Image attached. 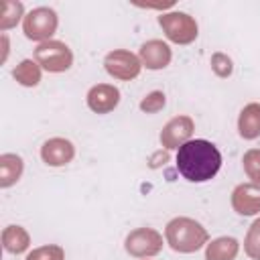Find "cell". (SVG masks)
Listing matches in <instances>:
<instances>
[{"instance_id":"obj_1","label":"cell","mask_w":260,"mask_h":260,"mask_svg":"<svg viewBox=\"0 0 260 260\" xmlns=\"http://www.w3.org/2000/svg\"><path fill=\"white\" fill-rule=\"evenodd\" d=\"M221 167V154L209 140L195 138L185 142L177 150V169L191 183H205L217 175Z\"/></svg>"},{"instance_id":"obj_2","label":"cell","mask_w":260,"mask_h":260,"mask_svg":"<svg viewBox=\"0 0 260 260\" xmlns=\"http://www.w3.org/2000/svg\"><path fill=\"white\" fill-rule=\"evenodd\" d=\"M165 238H167V244L175 252H181V254L197 252L209 240L207 230L199 221H195L191 217H175V219H171L167 223V228H165Z\"/></svg>"},{"instance_id":"obj_3","label":"cell","mask_w":260,"mask_h":260,"mask_svg":"<svg viewBox=\"0 0 260 260\" xmlns=\"http://www.w3.org/2000/svg\"><path fill=\"white\" fill-rule=\"evenodd\" d=\"M158 24L167 39L177 45H189L197 39V22L187 12H165L158 16Z\"/></svg>"},{"instance_id":"obj_4","label":"cell","mask_w":260,"mask_h":260,"mask_svg":"<svg viewBox=\"0 0 260 260\" xmlns=\"http://www.w3.org/2000/svg\"><path fill=\"white\" fill-rule=\"evenodd\" d=\"M35 61L49 73H61L73 65V53L61 41H45L35 49Z\"/></svg>"},{"instance_id":"obj_5","label":"cell","mask_w":260,"mask_h":260,"mask_svg":"<svg viewBox=\"0 0 260 260\" xmlns=\"http://www.w3.org/2000/svg\"><path fill=\"white\" fill-rule=\"evenodd\" d=\"M57 24H59V18H57V12L53 8H47V6H39L35 10H30L24 20H22V30L26 35V39L30 41H51V37L55 35L57 30Z\"/></svg>"},{"instance_id":"obj_6","label":"cell","mask_w":260,"mask_h":260,"mask_svg":"<svg viewBox=\"0 0 260 260\" xmlns=\"http://www.w3.org/2000/svg\"><path fill=\"white\" fill-rule=\"evenodd\" d=\"M124 246L134 258H150L162 250V236L152 228H138L126 236Z\"/></svg>"},{"instance_id":"obj_7","label":"cell","mask_w":260,"mask_h":260,"mask_svg":"<svg viewBox=\"0 0 260 260\" xmlns=\"http://www.w3.org/2000/svg\"><path fill=\"white\" fill-rule=\"evenodd\" d=\"M104 67L112 77L122 79V81H130V79L138 77L142 63H140V57H136L134 53H130L126 49H116V51H110L106 55Z\"/></svg>"},{"instance_id":"obj_8","label":"cell","mask_w":260,"mask_h":260,"mask_svg":"<svg viewBox=\"0 0 260 260\" xmlns=\"http://www.w3.org/2000/svg\"><path fill=\"white\" fill-rule=\"evenodd\" d=\"M193 130H195V122L189 116H175L160 130V144L167 150H173V148L179 150L185 142H189Z\"/></svg>"},{"instance_id":"obj_9","label":"cell","mask_w":260,"mask_h":260,"mask_svg":"<svg viewBox=\"0 0 260 260\" xmlns=\"http://www.w3.org/2000/svg\"><path fill=\"white\" fill-rule=\"evenodd\" d=\"M232 207L240 215H256L260 211V185L242 183L232 191Z\"/></svg>"},{"instance_id":"obj_10","label":"cell","mask_w":260,"mask_h":260,"mask_svg":"<svg viewBox=\"0 0 260 260\" xmlns=\"http://www.w3.org/2000/svg\"><path fill=\"white\" fill-rule=\"evenodd\" d=\"M75 156V146L67 138H49L41 146V158L49 167H63Z\"/></svg>"},{"instance_id":"obj_11","label":"cell","mask_w":260,"mask_h":260,"mask_svg":"<svg viewBox=\"0 0 260 260\" xmlns=\"http://www.w3.org/2000/svg\"><path fill=\"white\" fill-rule=\"evenodd\" d=\"M118 104H120V91L110 83H98L87 91V106L95 114H108Z\"/></svg>"},{"instance_id":"obj_12","label":"cell","mask_w":260,"mask_h":260,"mask_svg":"<svg viewBox=\"0 0 260 260\" xmlns=\"http://www.w3.org/2000/svg\"><path fill=\"white\" fill-rule=\"evenodd\" d=\"M171 49L167 43L158 41V39H152V41H146L142 47H140V63L146 67V69H165L169 63H171Z\"/></svg>"},{"instance_id":"obj_13","label":"cell","mask_w":260,"mask_h":260,"mask_svg":"<svg viewBox=\"0 0 260 260\" xmlns=\"http://www.w3.org/2000/svg\"><path fill=\"white\" fill-rule=\"evenodd\" d=\"M238 132L244 140H254L260 136V104L252 102L242 108L238 118Z\"/></svg>"},{"instance_id":"obj_14","label":"cell","mask_w":260,"mask_h":260,"mask_svg":"<svg viewBox=\"0 0 260 260\" xmlns=\"http://www.w3.org/2000/svg\"><path fill=\"white\" fill-rule=\"evenodd\" d=\"M240 244L232 236H221L215 238L207 244L205 248V260H234L238 256Z\"/></svg>"},{"instance_id":"obj_15","label":"cell","mask_w":260,"mask_h":260,"mask_svg":"<svg viewBox=\"0 0 260 260\" xmlns=\"http://www.w3.org/2000/svg\"><path fill=\"white\" fill-rule=\"evenodd\" d=\"M22 169H24V162L18 154H12V152L2 154L0 156V187L2 189L12 187L20 179Z\"/></svg>"},{"instance_id":"obj_16","label":"cell","mask_w":260,"mask_h":260,"mask_svg":"<svg viewBox=\"0 0 260 260\" xmlns=\"http://www.w3.org/2000/svg\"><path fill=\"white\" fill-rule=\"evenodd\" d=\"M30 244L28 232L22 225H8L2 232V246L10 254H22Z\"/></svg>"},{"instance_id":"obj_17","label":"cell","mask_w":260,"mask_h":260,"mask_svg":"<svg viewBox=\"0 0 260 260\" xmlns=\"http://www.w3.org/2000/svg\"><path fill=\"white\" fill-rule=\"evenodd\" d=\"M12 77L24 87H35L41 81V65L32 59H24L12 69Z\"/></svg>"},{"instance_id":"obj_18","label":"cell","mask_w":260,"mask_h":260,"mask_svg":"<svg viewBox=\"0 0 260 260\" xmlns=\"http://www.w3.org/2000/svg\"><path fill=\"white\" fill-rule=\"evenodd\" d=\"M22 12H24L22 2L4 0L2 6H0V30H8V28H12V26L20 20Z\"/></svg>"},{"instance_id":"obj_19","label":"cell","mask_w":260,"mask_h":260,"mask_svg":"<svg viewBox=\"0 0 260 260\" xmlns=\"http://www.w3.org/2000/svg\"><path fill=\"white\" fill-rule=\"evenodd\" d=\"M244 250L252 260H260V217L250 225L244 240Z\"/></svg>"},{"instance_id":"obj_20","label":"cell","mask_w":260,"mask_h":260,"mask_svg":"<svg viewBox=\"0 0 260 260\" xmlns=\"http://www.w3.org/2000/svg\"><path fill=\"white\" fill-rule=\"evenodd\" d=\"M242 162H244V171L252 179V183L260 185V148H250L244 154Z\"/></svg>"},{"instance_id":"obj_21","label":"cell","mask_w":260,"mask_h":260,"mask_svg":"<svg viewBox=\"0 0 260 260\" xmlns=\"http://www.w3.org/2000/svg\"><path fill=\"white\" fill-rule=\"evenodd\" d=\"M26 260H65V252L61 246L49 244V246H41V248H35L32 252H28Z\"/></svg>"},{"instance_id":"obj_22","label":"cell","mask_w":260,"mask_h":260,"mask_svg":"<svg viewBox=\"0 0 260 260\" xmlns=\"http://www.w3.org/2000/svg\"><path fill=\"white\" fill-rule=\"evenodd\" d=\"M165 104H167V95L156 89V91H150L148 95L142 98L140 110L146 112V114H156V112H160V110L165 108Z\"/></svg>"},{"instance_id":"obj_23","label":"cell","mask_w":260,"mask_h":260,"mask_svg":"<svg viewBox=\"0 0 260 260\" xmlns=\"http://www.w3.org/2000/svg\"><path fill=\"white\" fill-rule=\"evenodd\" d=\"M211 69L217 77H230L234 71V63L225 53H213L211 57Z\"/></svg>"},{"instance_id":"obj_24","label":"cell","mask_w":260,"mask_h":260,"mask_svg":"<svg viewBox=\"0 0 260 260\" xmlns=\"http://www.w3.org/2000/svg\"><path fill=\"white\" fill-rule=\"evenodd\" d=\"M167 160H169V152H167V150H165V152L160 150V152H156V154H154V156L150 158V167H158L160 162L165 165Z\"/></svg>"},{"instance_id":"obj_25","label":"cell","mask_w":260,"mask_h":260,"mask_svg":"<svg viewBox=\"0 0 260 260\" xmlns=\"http://www.w3.org/2000/svg\"><path fill=\"white\" fill-rule=\"evenodd\" d=\"M6 55H8V39L6 35H2V61H6Z\"/></svg>"}]
</instances>
